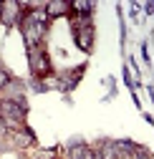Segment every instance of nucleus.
Returning a JSON list of instances; mask_svg holds the SVG:
<instances>
[{"label": "nucleus", "instance_id": "f8f14e48", "mask_svg": "<svg viewBox=\"0 0 154 159\" xmlns=\"http://www.w3.org/2000/svg\"><path fill=\"white\" fill-rule=\"evenodd\" d=\"M144 121H147L149 126H154V116H149V114H144Z\"/></svg>", "mask_w": 154, "mask_h": 159}, {"label": "nucleus", "instance_id": "6e6552de", "mask_svg": "<svg viewBox=\"0 0 154 159\" xmlns=\"http://www.w3.org/2000/svg\"><path fill=\"white\" fill-rule=\"evenodd\" d=\"M139 51H142V61H144V63H147V66L152 68V56H149V43L144 41V43L139 46Z\"/></svg>", "mask_w": 154, "mask_h": 159}, {"label": "nucleus", "instance_id": "20e7f679", "mask_svg": "<svg viewBox=\"0 0 154 159\" xmlns=\"http://www.w3.org/2000/svg\"><path fill=\"white\" fill-rule=\"evenodd\" d=\"M101 159H119V152H116V144H114V139H101L99 144L93 149Z\"/></svg>", "mask_w": 154, "mask_h": 159}, {"label": "nucleus", "instance_id": "ddd939ff", "mask_svg": "<svg viewBox=\"0 0 154 159\" xmlns=\"http://www.w3.org/2000/svg\"><path fill=\"white\" fill-rule=\"evenodd\" d=\"M147 91H149V98L154 101V86H147Z\"/></svg>", "mask_w": 154, "mask_h": 159}, {"label": "nucleus", "instance_id": "1a4fd4ad", "mask_svg": "<svg viewBox=\"0 0 154 159\" xmlns=\"http://www.w3.org/2000/svg\"><path fill=\"white\" fill-rule=\"evenodd\" d=\"M129 18H131L134 23H139V20H142V15H139V5H137V3H131V5H129Z\"/></svg>", "mask_w": 154, "mask_h": 159}, {"label": "nucleus", "instance_id": "9b49d317", "mask_svg": "<svg viewBox=\"0 0 154 159\" xmlns=\"http://www.w3.org/2000/svg\"><path fill=\"white\" fill-rule=\"evenodd\" d=\"M131 101H134V106H137V109H142V101H139L137 93H131Z\"/></svg>", "mask_w": 154, "mask_h": 159}, {"label": "nucleus", "instance_id": "9d476101", "mask_svg": "<svg viewBox=\"0 0 154 159\" xmlns=\"http://www.w3.org/2000/svg\"><path fill=\"white\" fill-rule=\"evenodd\" d=\"M144 13L147 15H154V3H144Z\"/></svg>", "mask_w": 154, "mask_h": 159}, {"label": "nucleus", "instance_id": "f03ea898", "mask_svg": "<svg viewBox=\"0 0 154 159\" xmlns=\"http://www.w3.org/2000/svg\"><path fill=\"white\" fill-rule=\"evenodd\" d=\"M73 43L79 46V51L91 53V51H93V23H91V25L73 28Z\"/></svg>", "mask_w": 154, "mask_h": 159}, {"label": "nucleus", "instance_id": "39448f33", "mask_svg": "<svg viewBox=\"0 0 154 159\" xmlns=\"http://www.w3.org/2000/svg\"><path fill=\"white\" fill-rule=\"evenodd\" d=\"M93 10H96L93 3H84V0H76V3H71V13L79 15V18H91Z\"/></svg>", "mask_w": 154, "mask_h": 159}, {"label": "nucleus", "instance_id": "4468645a", "mask_svg": "<svg viewBox=\"0 0 154 159\" xmlns=\"http://www.w3.org/2000/svg\"><path fill=\"white\" fill-rule=\"evenodd\" d=\"M0 68H3V63H0Z\"/></svg>", "mask_w": 154, "mask_h": 159}, {"label": "nucleus", "instance_id": "0eeeda50", "mask_svg": "<svg viewBox=\"0 0 154 159\" xmlns=\"http://www.w3.org/2000/svg\"><path fill=\"white\" fill-rule=\"evenodd\" d=\"M13 81V73L8 68H0V91H5V86Z\"/></svg>", "mask_w": 154, "mask_h": 159}, {"label": "nucleus", "instance_id": "f257e3e1", "mask_svg": "<svg viewBox=\"0 0 154 159\" xmlns=\"http://www.w3.org/2000/svg\"><path fill=\"white\" fill-rule=\"evenodd\" d=\"M28 66H30V73L33 78H48L53 76V66H51V58H48V51L43 46L38 48H28Z\"/></svg>", "mask_w": 154, "mask_h": 159}, {"label": "nucleus", "instance_id": "7ed1b4c3", "mask_svg": "<svg viewBox=\"0 0 154 159\" xmlns=\"http://www.w3.org/2000/svg\"><path fill=\"white\" fill-rule=\"evenodd\" d=\"M46 13H48L51 20L61 18V15H71V3H66V0H51V3H46Z\"/></svg>", "mask_w": 154, "mask_h": 159}, {"label": "nucleus", "instance_id": "423d86ee", "mask_svg": "<svg viewBox=\"0 0 154 159\" xmlns=\"http://www.w3.org/2000/svg\"><path fill=\"white\" fill-rule=\"evenodd\" d=\"M114 144H116V152L119 154H126V157H134V152H137V142H131V139H114Z\"/></svg>", "mask_w": 154, "mask_h": 159}]
</instances>
